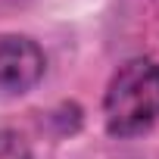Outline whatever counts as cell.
I'll return each instance as SVG.
<instances>
[{
    "instance_id": "cell-1",
    "label": "cell",
    "mask_w": 159,
    "mask_h": 159,
    "mask_svg": "<svg viewBox=\"0 0 159 159\" xmlns=\"http://www.w3.org/2000/svg\"><path fill=\"white\" fill-rule=\"evenodd\" d=\"M106 131L116 137H137L159 119V62L128 59L106 88L103 97Z\"/></svg>"
},
{
    "instance_id": "cell-3",
    "label": "cell",
    "mask_w": 159,
    "mask_h": 159,
    "mask_svg": "<svg viewBox=\"0 0 159 159\" xmlns=\"http://www.w3.org/2000/svg\"><path fill=\"white\" fill-rule=\"evenodd\" d=\"M0 159H34V156L16 131H0Z\"/></svg>"
},
{
    "instance_id": "cell-2",
    "label": "cell",
    "mask_w": 159,
    "mask_h": 159,
    "mask_svg": "<svg viewBox=\"0 0 159 159\" xmlns=\"http://www.w3.org/2000/svg\"><path fill=\"white\" fill-rule=\"evenodd\" d=\"M44 50L22 34H0V91L22 94L44 75Z\"/></svg>"
}]
</instances>
